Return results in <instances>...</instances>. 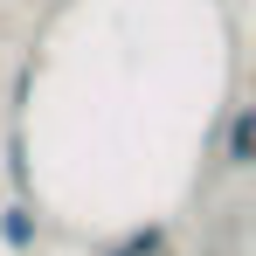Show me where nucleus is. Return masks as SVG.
<instances>
[{
    "instance_id": "obj_1",
    "label": "nucleus",
    "mask_w": 256,
    "mask_h": 256,
    "mask_svg": "<svg viewBox=\"0 0 256 256\" xmlns=\"http://www.w3.org/2000/svg\"><path fill=\"white\" fill-rule=\"evenodd\" d=\"M0 250L7 256H35L42 250V208L35 201H14V194L0 201Z\"/></svg>"
},
{
    "instance_id": "obj_2",
    "label": "nucleus",
    "mask_w": 256,
    "mask_h": 256,
    "mask_svg": "<svg viewBox=\"0 0 256 256\" xmlns=\"http://www.w3.org/2000/svg\"><path fill=\"white\" fill-rule=\"evenodd\" d=\"M0 166H7V194H14V201H35V166H28V125H21V118L0 138Z\"/></svg>"
},
{
    "instance_id": "obj_3",
    "label": "nucleus",
    "mask_w": 256,
    "mask_h": 256,
    "mask_svg": "<svg viewBox=\"0 0 256 256\" xmlns=\"http://www.w3.org/2000/svg\"><path fill=\"white\" fill-rule=\"evenodd\" d=\"M222 160L256 173V104H236V111H228V125H222Z\"/></svg>"
},
{
    "instance_id": "obj_4",
    "label": "nucleus",
    "mask_w": 256,
    "mask_h": 256,
    "mask_svg": "<svg viewBox=\"0 0 256 256\" xmlns=\"http://www.w3.org/2000/svg\"><path fill=\"white\" fill-rule=\"evenodd\" d=\"M118 250L125 256H166L173 250V222H138L132 236H118Z\"/></svg>"
},
{
    "instance_id": "obj_5",
    "label": "nucleus",
    "mask_w": 256,
    "mask_h": 256,
    "mask_svg": "<svg viewBox=\"0 0 256 256\" xmlns=\"http://www.w3.org/2000/svg\"><path fill=\"white\" fill-rule=\"evenodd\" d=\"M35 76H42V56H28V62L14 70V97H7V104H14V118L28 111V97H35Z\"/></svg>"
},
{
    "instance_id": "obj_6",
    "label": "nucleus",
    "mask_w": 256,
    "mask_h": 256,
    "mask_svg": "<svg viewBox=\"0 0 256 256\" xmlns=\"http://www.w3.org/2000/svg\"><path fill=\"white\" fill-rule=\"evenodd\" d=\"M104 256H125V250H118V242H111V250H104Z\"/></svg>"
}]
</instances>
